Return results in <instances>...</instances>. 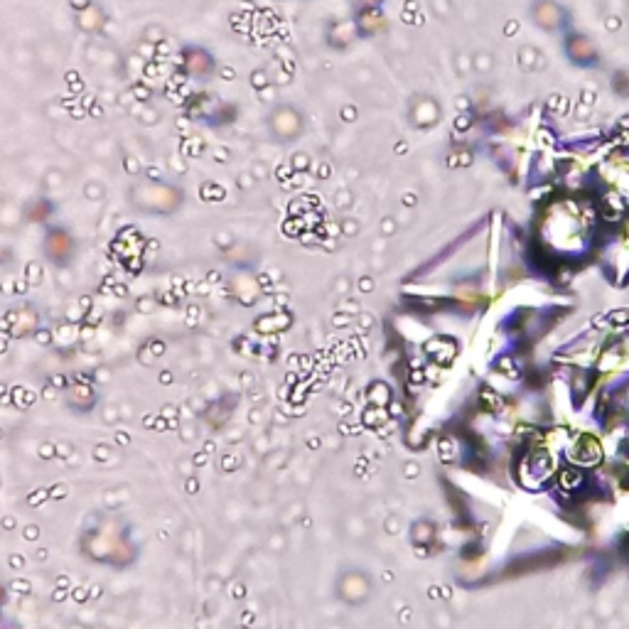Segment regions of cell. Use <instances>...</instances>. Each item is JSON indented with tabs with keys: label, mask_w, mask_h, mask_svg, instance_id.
Wrapping results in <instances>:
<instances>
[{
	"label": "cell",
	"mask_w": 629,
	"mask_h": 629,
	"mask_svg": "<svg viewBox=\"0 0 629 629\" xmlns=\"http://www.w3.org/2000/svg\"><path fill=\"white\" fill-rule=\"evenodd\" d=\"M79 553L86 561L123 571L136 563L141 546L133 539V531L126 519L111 514H94L91 519H86L82 534H79Z\"/></svg>",
	"instance_id": "obj_1"
},
{
	"label": "cell",
	"mask_w": 629,
	"mask_h": 629,
	"mask_svg": "<svg viewBox=\"0 0 629 629\" xmlns=\"http://www.w3.org/2000/svg\"><path fill=\"white\" fill-rule=\"evenodd\" d=\"M128 204L145 217H172L185 207V192L172 182L145 177L128 190Z\"/></svg>",
	"instance_id": "obj_2"
},
{
	"label": "cell",
	"mask_w": 629,
	"mask_h": 629,
	"mask_svg": "<svg viewBox=\"0 0 629 629\" xmlns=\"http://www.w3.org/2000/svg\"><path fill=\"white\" fill-rule=\"evenodd\" d=\"M268 133L276 143H295L305 131V116L293 104H281L266 118Z\"/></svg>",
	"instance_id": "obj_3"
},
{
	"label": "cell",
	"mask_w": 629,
	"mask_h": 629,
	"mask_svg": "<svg viewBox=\"0 0 629 629\" xmlns=\"http://www.w3.org/2000/svg\"><path fill=\"white\" fill-rule=\"evenodd\" d=\"M42 251H45L47 261L55 266H69L77 254V241L64 227H50L42 241Z\"/></svg>",
	"instance_id": "obj_4"
},
{
	"label": "cell",
	"mask_w": 629,
	"mask_h": 629,
	"mask_svg": "<svg viewBox=\"0 0 629 629\" xmlns=\"http://www.w3.org/2000/svg\"><path fill=\"white\" fill-rule=\"evenodd\" d=\"M182 69L190 79L195 82H209L217 72V59L209 50H204L200 45H190L182 50Z\"/></svg>",
	"instance_id": "obj_5"
}]
</instances>
